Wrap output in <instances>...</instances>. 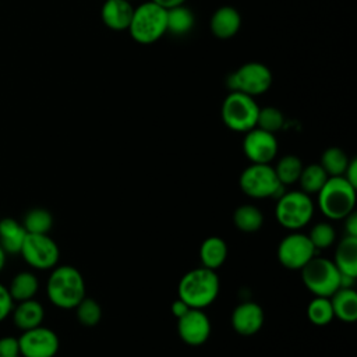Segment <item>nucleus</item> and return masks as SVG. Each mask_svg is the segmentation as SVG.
<instances>
[{
	"label": "nucleus",
	"mask_w": 357,
	"mask_h": 357,
	"mask_svg": "<svg viewBox=\"0 0 357 357\" xmlns=\"http://www.w3.org/2000/svg\"><path fill=\"white\" fill-rule=\"evenodd\" d=\"M307 236L315 250L329 248L336 240V231L333 226L328 222H319L314 225Z\"/></svg>",
	"instance_id": "33"
},
{
	"label": "nucleus",
	"mask_w": 357,
	"mask_h": 357,
	"mask_svg": "<svg viewBox=\"0 0 357 357\" xmlns=\"http://www.w3.org/2000/svg\"><path fill=\"white\" fill-rule=\"evenodd\" d=\"M151 1H153V3L158 4V6H160V7L165 8V10H170V8H173V7L185 4L187 0H151Z\"/></svg>",
	"instance_id": "39"
},
{
	"label": "nucleus",
	"mask_w": 357,
	"mask_h": 357,
	"mask_svg": "<svg viewBox=\"0 0 357 357\" xmlns=\"http://www.w3.org/2000/svg\"><path fill=\"white\" fill-rule=\"evenodd\" d=\"M303 167H304V165L298 156L284 155L278 160L273 170H275V174L280 184L290 185V184H294L298 181Z\"/></svg>",
	"instance_id": "26"
},
{
	"label": "nucleus",
	"mask_w": 357,
	"mask_h": 357,
	"mask_svg": "<svg viewBox=\"0 0 357 357\" xmlns=\"http://www.w3.org/2000/svg\"><path fill=\"white\" fill-rule=\"evenodd\" d=\"M349 160L350 158L342 148L331 146L322 152L319 165L322 166V169L326 172L329 177H336V176H343L349 165Z\"/></svg>",
	"instance_id": "27"
},
{
	"label": "nucleus",
	"mask_w": 357,
	"mask_h": 357,
	"mask_svg": "<svg viewBox=\"0 0 357 357\" xmlns=\"http://www.w3.org/2000/svg\"><path fill=\"white\" fill-rule=\"evenodd\" d=\"M128 1H131V0H128Z\"/></svg>",
	"instance_id": "41"
},
{
	"label": "nucleus",
	"mask_w": 357,
	"mask_h": 357,
	"mask_svg": "<svg viewBox=\"0 0 357 357\" xmlns=\"http://www.w3.org/2000/svg\"><path fill=\"white\" fill-rule=\"evenodd\" d=\"M127 31L137 43H155L167 32L166 10L151 0L139 4L134 8Z\"/></svg>",
	"instance_id": "4"
},
{
	"label": "nucleus",
	"mask_w": 357,
	"mask_h": 357,
	"mask_svg": "<svg viewBox=\"0 0 357 357\" xmlns=\"http://www.w3.org/2000/svg\"><path fill=\"white\" fill-rule=\"evenodd\" d=\"M39 290V280L36 275L28 271H22L17 273L8 286V291L14 301H24L29 298H35Z\"/></svg>",
	"instance_id": "24"
},
{
	"label": "nucleus",
	"mask_w": 357,
	"mask_h": 357,
	"mask_svg": "<svg viewBox=\"0 0 357 357\" xmlns=\"http://www.w3.org/2000/svg\"><path fill=\"white\" fill-rule=\"evenodd\" d=\"M284 126V116L282 110H279L275 106H265L259 107L258 119H257V127L261 130H265L268 132H278Z\"/></svg>",
	"instance_id": "32"
},
{
	"label": "nucleus",
	"mask_w": 357,
	"mask_h": 357,
	"mask_svg": "<svg viewBox=\"0 0 357 357\" xmlns=\"http://www.w3.org/2000/svg\"><path fill=\"white\" fill-rule=\"evenodd\" d=\"M6 257H7V254H6V251L0 245V272L3 271V268L6 265Z\"/></svg>",
	"instance_id": "40"
},
{
	"label": "nucleus",
	"mask_w": 357,
	"mask_h": 357,
	"mask_svg": "<svg viewBox=\"0 0 357 357\" xmlns=\"http://www.w3.org/2000/svg\"><path fill=\"white\" fill-rule=\"evenodd\" d=\"M307 318L317 326L328 325L335 318L329 297L315 296L307 305Z\"/></svg>",
	"instance_id": "30"
},
{
	"label": "nucleus",
	"mask_w": 357,
	"mask_h": 357,
	"mask_svg": "<svg viewBox=\"0 0 357 357\" xmlns=\"http://www.w3.org/2000/svg\"><path fill=\"white\" fill-rule=\"evenodd\" d=\"M315 251L317 250L308 236L296 230L280 240L276 255L282 266L291 271H300L312 257H315Z\"/></svg>",
	"instance_id": "11"
},
{
	"label": "nucleus",
	"mask_w": 357,
	"mask_h": 357,
	"mask_svg": "<svg viewBox=\"0 0 357 357\" xmlns=\"http://www.w3.org/2000/svg\"><path fill=\"white\" fill-rule=\"evenodd\" d=\"M240 190L254 199L279 198L286 190V185L280 184L273 166L269 163H251L247 166L238 177Z\"/></svg>",
	"instance_id": "6"
},
{
	"label": "nucleus",
	"mask_w": 357,
	"mask_h": 357,
	"mask_svg": "<svg viewBox=\"0 0 357 357\" xmlns=\"http://www.w3.org/2000/svg\"><path fill=\"white\" fill-rule=\"evenodd\" d=\"M227 258V244L219 236L206 237L199 247V259L202 266L216 271Z\"/></svg>",
	"instance_id": "22"
},
{
	"label": "nucleus",
	"mask_w": 357,
	"mask_h": 357,
	"mask_svg": "<svg viewBox=\"0 0 357 357\" xmlns=\"http://www.w3.org/2000/svg\"><path fill=\"white\" fill-rule=\"evenodd\" d=\"M243 152L251 163H269L278 155V139L275 134L254 127L244 132Z\"/></svg>",
	"instance_id": "13"
},
{
	"label": "nucleus",
	"mask_w": 357,
	"mask_h": 357,
	"mask_svg": "<svg viewBox=\"0 0 357 357\" xmlns=\"http://www.w3.org/2000/svg\"><path fill=\"white\" fill-rule=\"evenodd\" d=\"M344 231L346 236L357 237V213L351 212L344 218Z\"/></svg>",
	"instance_id": "37"
},
{
	"label": "nucleus",
	"mask_w": 357,
	"mask_h": 357,
	"mask_svg": "<svg viewBox=\"0 0 357 357\" xmlns=\"http://www.w3.org/2000/svg\"><path fill=\"white\" fill-rule=\"evenodd\" d=\"M20 254L24 261L39 271L53 269L60 258V250L49 234L26 233Z\"/></svg>",
	"instance_id": "10"
},
{
	"label": "nucleus",
	"mask_w": 357,
	"mask_h": 357,
	"mask_svg": "<svg viewBox=\"0 0 357 357\" xmlns=\"http://www.w3.org/2000/svg\"><path fill=\"white\" fill-rule=\"evenodd\" d=\"M241 26V15L231 6H222L211 17L209 28L215 38L230 39L237 35Z\"/></svg>",
	"instance_id": "16"
},
{
	"label": "nucleus",
	"mask_w": 357,
	"mask_h": 357,
	"mask_svg": "<svg viewBox=\"0 0 357 357\" xmlns=\"http://www.w3.org/2000/svg\"><path fill=\"white\" fill-rule=\"evenodd\" d=\"M11 314L14 325L22 332L42 325L45 318L43 305L35 298L18 301V305L13 308Z\"/></svg>",
	"instance_id": "19"
},
{
	"label": "nucleus",
	"mask_w": 357,
	"mask_h": 357,
	"mask_svg": "<svg viewBox=\"0 0 357 357\" xmlns=\"http://www.w3.org/2000/svg\"><path fill=\"white\" fill-rule=\"evenodd\" d=\"M25 236L26 230L22 223L13 218H3L0 220V245L6 254H20Z\"/></svg>",
	"instance_id": "21"
},
{
	"label": "nucleus",
	"mask_w": 357,
	"mask_h": 357,
	"mask_svg": "<svg viewBox=\"0 0 357 357\" xmlns=\"http://www.w3.org/2000/svg\"><path fill=\"white\" fill-rule=\"evenodd\" d=\"M300 271L304 286L314 296L331 297L340 287V272L328 258L312 257Z\"/></svg>",
	"instance_id": "8"
},
{
	"label": "nucleus",
	"mask_w": 357,
	"mask_h": 357,
	"mask_svg": "<svg viewBox=\"0 0 357 357\" xmlns=\"http://www.w3.org/2000/svg\"><path fill=\"white\" fill-rule=\"evenodd\" d=\"M134 7L128 0H105L100 17L103 24L113 31L128 29Z\"/></svg>",
	"instance_id": "17"
},
{
	"label": "nucleus",
	"mask_w": 357,
	"mask_h": 357,
	"mask_svg": "<svg viewBox=\"0 0 357 357\" xmlns=\"http://www.w3.org/2000/svg\"><path fill=\"white\" fill-rule=\"evenodd\" d=\"M356 198V187L343 176L328 177L317 192V205L328 219L340 220L354 212Z\"/></svg>",
	"instance_id": "3"
},
{
	"label": "nucleus",
	"mask_w": 357,
	"mask_h": 357,
	"mask_svg": "<svg viewBox=\"0 0 357 357\" xmlns=\"http://www.w3.org/2000/svg\"><path fill=\"white\" fill-rule=\"evenodd\" d=\"M328 177L329 176L326 174V172L322 169L319 163H312L303 167L297 183L300 184V188L303 192L311 195V194H317L322 188Z\"/></svg>",
	"instance_id": "28"
},
{
	"label": "nucleus",
	"mask_w": 357,
	"mask_h": 357,
	"mask_svg": "<svg viewBox=\"0 0 357 357\" xmlns=\"http://www.w3.org/2000/svg\"><path fill=\"white\" fill-rule=\"evenodd\" d=\"M333 264L342 275L357 278V237L344 236L337 243Z\"/></svg>",
	"instance_id": "20"
},
{
	"label": "nucleus",
	"mask_w": 357,
	"mask_h": 357,
	"mask_svg": "<svg viewBox=\"0 0 357 357\" xmlns=\"http://www.w3.org/2000/svg\"><path fill=\"white\" fill-rule=\"evenodd\" d=\"M259 106L250 95L230 91L223 99L220 116L223 124L236 132H247L257 127Z\"/></svg>",
	"instance_id": "7"
},
{
	"label": "nucleus",
	"mask_w": 357,
	"mask_h": 357,
	"mask_svg": "<svg viewBox=\"0 0 357 357\" xmlns=\"http://www.w3.org/2000/svg\"><path fill=\"white\" fill-rule=\"evenodd\" d=\"M21 357H54L60 347L59 336L46 326L24 331L18 337Z\"/></svg>",
	"instance_id": "12"
},
{
	"label": "nucleus",
	"mask_w": 357,
	"mask_h": 357,
	"mask_svg": "<svg viewBox=\"0 0 357 357\" xmlns=\"http://www.w3.org/2000/svg\"><path fill=\"white\" fill-rule=\"evenodd\" d=\"M22 226L31 234H47L53 226V216L45 208H33L24 216Z\"/></svg>",
	"instance_id": "29"
},
{
	"label": "nucleus",
	"mask_w": 357,
	"mask_h": 357,
	"mask_svg": "<svg viewBox=\"0 0 357 357\" xmlns=\"http://www.w3.org/2000/svg\"><path fill=\"white\" fill-rule=\"evenodd\" d=\"M14 308V300L8 291V287L0 283V322L4 321Z\"/></svg>",
	"instance_id": "35"
},
{
	"label": "nucleus",
	"mask_w": 357,
	"mask_h": 357,
	"mask_svg": "<svg viewBox=\"0 0 357 357\" xmlns=\"http://www.w3.org/2000/svg\"><path fill=\"white\" fill-rule=\"evenodd\" d=\"M343 177L357 188V159L353 158L349 160V165L343 173Z\"/></svg>",
	"instance_id": "36"
},
{
	"label": "nucleus",
	"mask_w": 357,
	"mask_h": 357,
	"mask_svg": "<svg viewBox=\"0 0 357 357\" xmlns=\"http://www.w3.org/2000/svg\"><path fill=\"white\" fill-rule=\"evenodd\" d=\"M233 223L243 233H255L262 227L264 215L255 205L243 204L233 212Z\"/></svg>",
	"instance_id": "23"
},
{
	"label": "nucleus",
	"mask_w": 357,
	"mask_h": 357,
	"mask_svg": "<svg viewBox=\"0 0 357 357\" xmlns=\"http://www.w3.org/2000/svg\"><path fill=\"white\" fill-rule=\"evenodd\" d=\"M219 276L213 269L199 266L185 272L177 286L178 298L191 308L204 310L211 305L219 294Z\"/></svg>",
	"instance_id": "2"
},
{
	"label": "nucleus",
	"mask_w": 357,
	"mask_h": 357,
	"mask_svg": "<svg viewBox=\"0 0 357 357\" xmlns=\"http://www.w3.org/2000/svg\"><path fill=\"white\" fill-rule=\"evenodd\" d=\"M47 298L61 310H74L85 297V282L81 272L71 265L54 266L46 283Z\"/></svg>",
	"instance_id": "1"
},
{
	"label": "nucleus",
	"mask_w": 357,
	"mask_h": 357,
	"mask_svg": "<svg viewBox=\"0 0 357 357\" xmlns=\"http://www.w3.org/2000/svg\"><path fill=\"white\" fill-rule=\"evenodd\" d=\"M230 91H237L250 96H258L269 91L272 85V71L259 61H248L234 70L226 81Z\"/></svg>",
	"instance_id": "9"
},
{
	"label": "nucleus",
	"mask_w": 357,
	"mask_h": 357,
	"mask_svg": "<svg viewBox=\"0 0 357 357\" xmlns=\"http://www.w3.org/2000/svg\"><path fill=\"white\" fill-rule=\"evenodd\" d=\"M315 211V204L311 195L301 190L284 191L275 206V218L278 223L291 231H296L310 223Z\"/></svg>",
	"instance_id": "5"
},
{
	"label": "nucleus",
	"mask_w": 357,
	"mask_h": 357,
	"mask_svg": "<svg viewBox=\"0 0 357 357\" xmlns=\"http://www.w3.org/2000/svg\"><path fill=\"white\" fill-rule=\"evenodd\" d=\"M212 332V325L204 310L190 308L183 317L177 318V333L188 346L204 344Z\"/></svg>",
	"instance_id": "14"
},
{
	"label": "nucleus",
	"mask_w": 357,
	"mask_h": 357,
	"mask_svg": "<svg viewBox=\"0 0 357 357\" xmlns=\"http://www.w3.org/2000/svg\"><path fill=\"white\" fill-rule=\"evenodd\" d=\"M74 310H75V315H77L78 322L84 326H88V328L98 325L100 318H102L100 304L96 300H93L91 297H86V296L77 304V307Z\"/></svg>",
	"instance_id": "31"
},
{
	"label": "nucleus",
	"mask_w": 357,
	"mask_h": 357,
	"mask_svg": "<svg viewBox=\"0 0 357 357\" xmlns=\"http://www.w3.org/2000/svg\"><path fill=\"white\" fill-rule=\"evenodd\" d=\"M329 300L335 318L346 324L357 321V291L353 287H339Z\"/></svg>",
	"instance_id": "18"
},
{
	"label": "nucleus",
	"mask_w": 357,
	"mask_h": 357,
	"mask_svg": "<svg viewBox=\"0 0 357 357\" xmlns=\"http://www.w3.org/2000/svg\"><path fill=\"white\" fill-rule=\"evenodd\" d=\"M264 310L259 304L254 301H244L234 307L230 324L234 332L243 336H251L261 331L264 325Z\"/></svg>",
	"instance_id": "15"
},
{
	"label": "nucleus",
	"mask_w": 357,
	"mask_h": 357,
	"mask_svg": "<svg viewBox=\"0 0 357 357\" xmlns=\"http://www.w3.org/2000/svg\"><path fill=\"white\" fill-rule=\"evenodd\" d=\"M195 22V17L185 4L173 7L170 10H166V24H167V32L172 35H185L188 33Z\"/></svg>",
	"instance_id": "25"
},
{
	"label": "nucleus",
	"mask_w": 357,
	"mask_h": 357,
	"mask_svg": "<svg viewBox=\"0 0 357 357\" xmlns=\"http://www.w3.org/2000/svg\"><path fill=\"white\" fill-rule=\"evenodd\" d=\"M190 308H191V307H190L185 301H183L181 298H178V297H177V300H174V301L172 303V314H173L176 318L183 317Z\"/></svg>",
	"instance_id": "38"
},
{
	"label": "nucleus",
	"mask_w": 357,
	"mask_h": 357,
	"mask_svg": "<svg viewBox=\"0 0 357 357\" xmlns=\"http://www.w3.org/2000/svg\"><path fill=\"white\" fill-rule=\"evenodd\" d=\"M0 357H21L18 337H14V336L0 337Z\"/></svg>",
	"instance_id": "34"
}]
</instances>
